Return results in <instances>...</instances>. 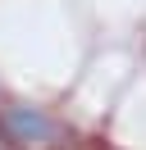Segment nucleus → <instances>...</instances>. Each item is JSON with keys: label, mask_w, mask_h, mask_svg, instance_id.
Instances as JSON below:
<instances>
[{"label": "nucleus", "mask_w": 146, "mask_h": 150, "mask_svg": "<svg viewBox=\"0 0 146 150\" xmlns=\"http://www.w3.org/2000/svg\"><path fill=\"white\" fill-rule=\"evenodd\" d=\"M0 132H5L14 146H50V141H59L64 132H59V123L50 118L46 109H36V105H18V100H9V105H0Z\"/></svg>", "instance_id": "1"}]
</instances>
